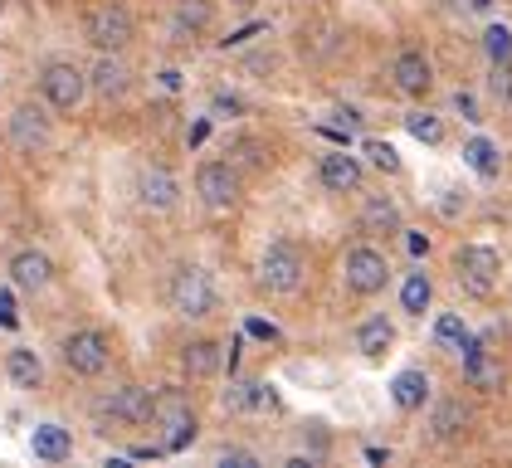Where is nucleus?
<instances>
[{
    "label": "nucleus",
    "mask_w": 512,
    "mask_h": 468,
    "mask_svg": "<svg viewBox=\"0 0 512 468\" xmlns=\"http://www.w3.org/2000/svg\"><path fill=\"white\" fill-rule=\"evenodd\" d=\"M98 415H113L122 425H147L152 420V390L147 386H118L98 400Z\"/></svg>",
    "instance_id": "11"
},
{
    "label": "nucleus",
    "mask_w": 512,
    "mask_h": 468,
    "mask_svg": "<svg viewBox=\"0 0 512 468\" xmlns=\"http://www.w3.org/2000/svg\"><path fill=\"white\" fill-rule=\"evenodd\" d=\"M30 454H35L40 464H64V459L74 454V434L64 425H35L30 429Z\"/></svg>",
    "instance_id": "18"
},
{
    "label": "nucleus",
    "mask_w": 512,
    "mask_h": 468,
    "mask_svg": "<svg viewBox=\"0 0 512 468\" xmlns=\"http://www.w3.org/2000/svg\"><path fill=\"white\" fill-rule=\"evenodd\" d=\"M5 376L20 390H35L44 381V361L30 347H15V351H5Z\"/></svg>",
    "instance_id": "24"
},
{
    "label": "nucleus",
    "mask_w": 512,
    "mask_h": 468,
    "mask_svg": "<svg viewBox=\"0 0 512 468\" xmlns=\"http://www.w3.org/2000/svg\"><path fill=\"white\" fill-rule=\"evenodd\" d=\"M391 347H395V322L391 317H366V322L356 327V351H361L366 361H381Z\"/></svg>",
    "instance_id": "20"
},
{
    "label": "nucleus",
    "mask_w": 512,
    "mask_h": 468,
    "mask_svg": "<svg viewBox=\"0 0 512 468\" xmlns=\"http://www.w3.org/2000/svg\"><path fill=\"white\" fill-rule=\"evenodd\" d=\"M152 420L161 429V454H176L196 439V410L176 386H166L152 395Z\"/></svg>",
    "instance_id": "1"
},
{
    "label": "nucleus",
    "mask_w": 512,
    "mask_h": 468,
    "mask_svg": "<svg viewBox=\"0 0 512 468\" xmlns=\"http://www.w3.org/2000/svg\"><path fill=\"white\" fill-rule=\"evenodd\" d=\"M317 181L327 186V191L337 195H356L361 191V181H366V171H361V161L347 152H327L317 161Z\"/></svg>",
    "instance_id": "14"
},
{
    "label": "nucleus",
    "mask_w": 512,
    "mask_h": 468,
    "mask_svg": "<svg viewBox=\"0 0 512 468\" xmlns=\"http://www.w3.org/2000/svg\"><path fill=\"white\" fill-rule=\"evenodd\" d=\"M40 93L54 113H74L83 98H88V74H83L79 64H69V59H54V64H44Z\"/></svg>",
    "instance_id": "4"
},
{
    "label": "nucleus",
    "mask_w": 512,
    "mask_h": 468,
    "mask_svg": "<svg viewBox=\"0 0 512 468\" xmlns=\"http://www.w3.org/2000/svg\"><path fill=\"white\" fill-rule=\"evenodd\" d=\"M220 464H254V454H244V449H220Z\"/></svg>",
    "instance_id": "33"
},
{
    "label": "nucleus",
    "mask_w": 512,
    "mask_h": 468,
    "mask_svg": "<svg viewBox=\"0 0 512 468\" xmlns=\"http://www.w3.org/2000/svg\"><path fill=\"white\" fill-rule=\"evenodd\" d=\"M127 88H132V69L122 64L118 54H103V59L93 64V74H88V93L103 98V103H118Z\"/></svg>",
    "instance_id": "15"
},
{
    "label": "nucleus",
    "mask_w": 512,
    "mask_h": 468,
    "mask_svg": "<svg viewBox=\"0 0 512 468\" xmlns=\"http://www.w3.org/2000/svg\"><path fill=\"white\" fill-rule=\"evenodd\" d=\"M83 35L98 54H122L132 44V10L118 0H98L88 15H83Z\"/></svg>",
    "instance_id": "2"
},
{
    "label": "nucleus",
    "mask_w": 512,
    "mask_h": 468,
    "mask_svg": "<svg viewBox=\"0 0 512 468\" xmlns=\"http://www.w3.org/2000/svg\"><path fill=\"white\" fill-rule=\"evenodd\" d=\"M473 5H478V10H483V5H493V0H473Z\"/></svg>",
    "instance_id": "37"
},
{
    "label": "nucleus",
    "mask_w": 512,
    "mask_h": 468,
    "mask_svg": "<svg viewBox=\"0 0 512 468\" xmlns=\"http://www.w3.org/2000/svg\"><path fill=\"white\" fill-rule=\"evenodd\" d=\"M361 152L371 156V166H376V171H386V176H395V171H400V152H395L391 142H376V137H371Z\"/></svg>",
    "instance_id": "32"
},
{
    "label": "nucleus",
    "mask_w": 512,
    "mask_h": 468,
    "mask_svg": "<svg viewBox=\"0 0 512 468\" xmlns=\"http://www.w3.org/2000/svg\"><path fill=\"white\" fill-rule=\"evenodd\" d=\"M405 132H410L415 142H425V147H439V142H444V122L434 113H405Z\"/></svg>",
    "instance_id": "29"
},
{
    "label": "nucleus",
    "mask_w": 512,
    "mask_h": 468,
    "mask_svg": "<svg viewBox=\"0 0 512 468\" xmlns=\"http://www.w3.org/2000/svg\"><path fill=\"white\" fill-rule=\"evenodd\" d=\"M498 273H503V259L488 249V244H464L459 249V283L469 288V293H493V283H498Z\"/></svg>",
    "instance_id": "10"
},
{
    "label": "nucleus",
    "mask_w": 512,
    "mask_h": 468,
    "mask_svg": "<svg viewBox=\"0 0 512 468\" xmlns=\"http://www.w3.org/2000/svg\"><path fill=\"white\" fill-rule=\"evenodd\" d=\"M15 322V303H10V293H0V327H10Z\"/></svg>",
    "instance_id": "34"
},
{
    "label": "nucleus",
    "mask_w": 512,
    "mask_h": 468,
    "mask_svg": "<svg viewBox=\"0 0 512 468\" xmlns=\"http://www.w3.org/2000/svg\"><path fill=\"white\" fill-rule=\"evenodd\" d=\"M391 400L400 410H420V405L430 400V376H425V371H400L391 381Z\"/></svg>",
    "instance_id": "25"
},
{
    "label": "nucleus",
    "mask_w": 512,
    "mask_h": 468,
    "mask_svg": "<svg viewBox=\"0 0 512 468\" xmlns=\"http://www.w3.org/2000/svg\"><path fill=\"white\" fill-rule=\"evenodd\" d=\"M181 366H186L191 381H210L225 366V351H220V342H191V347L181 351Z\"/></svg>",
    "instance_id": "22"
},
{
    "label": "nucleus",
    "mask_w": 512,
    "mask_h": 468,
    "mask_svg": "<svg viewBox=\"0 0 512 468\" xmlns=\"http://www.w3.org/2000/svg\"><path fill=\"white\" fill-rule=\"evenodd\" d=\"M239 108H244V103H239V98H225V93H220V98H215V113H239Z\"/></svg>",
    "instance_id": "36"
},
{
    "label": "nucleus",
    "mask_w": 512,
    "mask_h": 468,
    "mask_svg": "<svg viewBox=\"0 0 512 468\" xmlns=\"http://www.w3.org/2000/svg\"><path fill=\"white\" fill-rule=\"evenodd\" d=\"M230 5H249V0H230Z\"/></svg>",
    "instance_id": "38"
},
{
    "label": "nucleus",
    "mask_w": 512,
    "mask_h": 468,
    "mask_svg": "<svg viewBox=\"0 0 512 468\" xmlns=\"http://www.w3.org/2000/svg\"><path fill=\"white\" fill-rule=\"evenodd\" d=\"M108 361H113V342H108L103 332H93V327H83V332H74V337L64 342V366H69L74 376H103Z\"/></svg>",
    "instance_id": "8"
},
{
    "label": "nucleus",
    "mask_w": 512,
    "mask_h": 468,
    "mask_svg": "<svg viewBox=\"0 0 512 468\" xmlns=\"http://www.w3.org/2000/svg\"><path fill=\"white\" fill-rule=\"evenodd\" d=\"M303 254H298V244H288V239H278L264 249V259H259V283L269 288V293H298L303 288Z\"/></svg>",
    "instance_id": "5"
},
{
    "label": "nucleus",
    "mask_w": 512,
    "mask_h": 468,
    "mask_svg": "<svg viewBox=\"0 0 512 468\" xmlns=\"http://www.w3.org/2000/svg\"><path fill=\"white\" fill-rule=\"evenodd\" d=\"M137 195H142V205L157 210V215H171V210L181 205V186H176V176H171L166 166H147V171L137 176Z\"/></svg>",
    "instance_id": "13"
},
{
    "label": "nucleus",
    "mask_w": 512,
    "mask_h": 468,
    "mask_svg": "<svg viewBox=\"0 0 512 468\" xmlns=\"http://www.w3.org/2000/svg\"><path fill=\"white\" fill-rule=\"evenodd\" d=\"M459 356H464V381H469L473 390H498V386H503V366L488 356V347H483L478 337H473Z\"/></svg>",
    "instance_id": "17"
},
{
    "label": "nucleus",
    "mask_w": 512,
    "mask_h": 468,
    "mask_svg": "<svg viewBox=\"0 0 512 468\" xmlns=\"http://www.w3.org/2000/svg\"><path fill=\"white\" fill-rule=\"evenodd\" d=\"M469 405H464V400H439V405H434V420H430V429H434V439H444V444H449V439H459V434H469Z\"/></svg>",
    "instance_id": "23"
},
{
    "label": "nucleus",
    "mask_w": 512,
    "mask_h": 468,
    "mask_svg": "<svg viewBox=\"0 0 512 468\" xmlns=\"http://www.w3.org/2000/svg\"><path fill=\"white\" fill-rule=\"evenodd\" d=\"M391 78H395V88H400L405 98H425V93L434 88V69H430V59H425L420 49H400L395 64H391Z\"/></svg>",
    "instance_id": "12"
},
{
    "label": "nucleus",
    "mask_w": 512,
    "mask_h": 468,
    "mask_svg": "<svg viewBox=\"0 0 512 468\" xmlns=\"http://www.w3.org/2000/svg\"><path fill=\"white\" fill-rule=\"evenodd\" d=\"M483 49H488V59H493V64H512V30H503V25H488Z\"/></svg>",
    "instance_id": "31"
},
{
    "label": "nucleus",
    "mask_w": 512,
    "mask_h": 468,
    "mask_svg": "<svg viewBox=\"0 0 512 468\" xmlns=\"http://www.w3.org/2000/svg\"><path fill=\"white\" fill-rule=\"evenodd\" d=\"M171 308L181 312V317H210L215 303H220V293H215V278L196 264H186V269L171 273Z\"/></svg>",
    "instance_id": "3"
},
{
    "label": "nucleus",
    "mask_w": 512,
    "mask_h": 468,
    "mask_svg": "<svg viewBox=\"0 0 512 468\" xmlns=\"http://www.w3.org/2000/svg\"><path fill=\"white\" fill-rule=\"evenodd\" d=\"M342 278H347V288L361 293V298H376L381 288H386V278H391V264H386V254L381 249H352L347 259H342Z\"/></svg>",
    "instance_id": "7"
},
{
    "label": "nucleus",
    "mask_w": 512,
    "mask_h": 468,
    "mask_svg": "<svg viewBox=\"0 0 512 468\" xmlns=\"http://www.w3.org/2000/svg\"><path fill=\"white\" fill-rule=\"evenodd\" d=\"M464 161H469L483 181H493V176L503 171V156H498V147H493L488 137H473V142H464Z\"/></svg>",
    "instance_id": "28"
},
{
    "label": "nucleus",
    "mask_w": 512,
    "mask_h": 468,
    "mask_svg": "<svg viewBox=\"0 0 512 468\" xmlns=\"http://www.w3.org/2000/svg\"><path fill=\"white\" fill-rule=\"evenodd\" d=\"M196 195L210 205V210H235L239 205V171L230 161H200Z\"/></svg>",
    "instance_id": "9"
},
{
    "label": "nucleus",
    "mask_w": 512,
    "mask_h": 468,
    "mask_svg": "<svg viewBox=\"0 0 512 468\" xmlns=\"http://www.w3.org/2000/svg\"><path fill=\"white\" fill-rule=\"evenodd\" d=\"M220 405L230 410V415H254V410H274V390L259 386V381H230V390L220 395Z\"/></svg>",
    "instance_id": "19"
},
{
    "label": "nucleus",
    "mask_w": 512,
    "mask_h": 468,
    "mask_svg": "<svg viewBox=\"0 0 512 468\" xmlns=\"http://www.w3.org/2000/svg\"><path fill=\"white\" fill-rule=\"evenodd\" d=\"M49 142H54V117H49V108L44 103H20L10 113V147L25 156H40Z\"/></svg>",
    "instance_id": "6"
},
{
    "label": "nucleus",
    "mask_w": 512,
    "mask_h": 468,
    "mask_svg": "<svg viewBox=\"0 0 512 468\" xmlns=\"http://www.w3.org/2000/svg\"><path fill=\"white\" fill-rule=\"evenodd\" d=\"M249 332H254V337H269V342L278 337V327H274V322H249Z\"/></svg>",
    "instance_id": "35"
},
{
    "label": "nucleus",
    "mask_w": 512,
    "mask_h": 468,
    "mask_svg": "<svg viewBox=\"0 0 512 468\" xmlns=\"http://www.w3.org/2000/svg\"><path fill=\"white\" fill-rule=\"evenodd\" d=\"M176 25L181 30H205L210 25V0H181L176 5Z\"/></svg>",
    "instance_id": "30"
},
{
    "label": "nucleus",
    "mask_w": 512,
    "mask_h": 468,
    "mask_svg": "<svg viewBox=\"0 0 512 468\" xmlns=\"http://www.w3.org/2000/svg\"><path fill=\"white\" fill-rule=\"evenodd\" d=\"M10 283H15V288H25V293H44V288L54 283V264H49V254H40V249H20V254L10 259Z\"/></svg>",
    "instance_id": "16"
},
{
    "label": "nucleus",
    "mask_w": 512,
    "mask_h": 468,
    "mask_svg": "<svg viewBox=\"0 0 512 468\" xmlns=\"http://www.w3.org/2000/svg\"><path fill=\"white\" fill-rule=\"evenodd\" d=\"M361 230L366 234H400V210L391 195H366L361 205Z\"/></svg>",
    "instance_id": "21"
},
{
    "label": "nucleus",
    "mask_w": 512,
    "mask_h": 468,
    "mask_svg": "<svg viewBox=\"0 0 512 468\" xmlns=\"http://www.w3.org/2000/svg\"><path fill=\"white\" fill-rule=\"evenodd\" d=\"M434 342H439V347H449V351H464L473 342L469 322H464L459 312H439V317H434Z\"/></svg>",
    "instance_id": "27"
},
{
    "label": "nucleus",
    "mask_w": 512,
    "mask_h": 468,
    "mask_svg": "<svg viewBox=\"0 0 512 468\" xmlns=\"http://www.w3.org/2000/svg\"><path fill=\"white\" fill-rule=\"evenodd\" d=\"M434 303V283L430 273H405V283H400V308L415 312V317H425V308Z\"/></svg>",
    "instance_id": "26"
}]
</instances>
